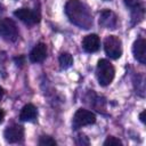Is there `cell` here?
I'll list each match as a JSON object with an SVG mask.
<instances>
[{"label": "cell", "mask_w": 146, "mask_h": 146, "mask_svg": "<svg viewBox=\"0 0 146 146\" xmlns=\"http://www.w3.org/2000/svg\"><path fill=\"white\" fill-rule=\"evenodd\" d=\"M65 14L71 23L88 30L92 25V16L87 5L80 0H68L65 5Z\"/></svg>", "instance_id": "6da1fadb"}, {"label": "cell", "mask_w": 146, "mask_h": 146, "mask_svg": "<svg viewBox=\"0 0 146 146\" xmlns=\"http://www.w3.org/2000/svg\"><path fill=\"white\" fill-rule=\"evenodd\" d=\"M114 75H115V70L113 65L107 59H99L96 68V76L99 84L103 87L108 86L113 81Z\"/></svg>", "instance_id": "7a4b0ae2"}, {"label": "cell", "mask_w": 146, "mask_h": 146, "mask_svg": "<svg viewBox=\"0 0 146 146\" xmlns=\"http://www.w3.org/2000/svg\"><path fill=\"white\" fill-rule=\"evenodd\" d=\"M104 49L106 55L112 59H117L122 55V42L116 35H108L104 40Z\"/></svg>", "instance_id": "3957f363"}, {"label": "cell", "mask_w": 146, "mask_h": 146, "mask_svg": "<svg viewBox=\"0 0 146 146\" xmlns=\"http://www.w3.org/2000/svg\"><path fill=\"white\" fill-rule=\"evenodd\" d=\"M95 122H96V115L91 111H88L84 108H79L73 116L72 128L79 129V128H82L84 125L94 124Z\"/></svg>", "instance_id": "277c9868"}, {"label": "cell", "mask_w": 146, "mask_h": 146, "mask_svg": "<svg viewBox=\"0 0 146 146\" xmlns=\"http://www.w3.org/2000/svg\"><path fill=\"white\" fill-rule=\"evenodd\" d=\"M0 36L6 41L14 42L18 38V30L15 22L10 18H3L0 21Z\"/></svg>", "instance_id": "5b68a950"}, {"label": "cell", "mask_w": 146, "mask_h": 146, "mask_svg": "<svg viewBox=\"0 0 146 146\" xmlns=\"http://www.w3.org/2000/svg\"><path fill=\"white\" fill-rule=\"evenodd\" d=\"M14 15L29 26H32L40 21V15L35 10H31L29 8H19L14 11Z\"/></svg>", "instance_id": "8992f818"}, {"label": "cell", "mask_w": 146, "mask_h": 146, "mask_svg": "<svg viewBox=\"0 0 146 146\" xmlns=\"http://www.w3.org/2000/svg\"><path fill=\"white\" fill-rule=\"evenodd\" d=\"M3 137H5L7 143H10V144L19 143L24 138V128L22 125H18V124L10 125L5 130Z\"/></svg>", "instance_id": "52a82bcc"}, {"label": "cell", "mask_w": 146, "mask_h": 146, "mask_svg": "<svg viewBox=\"0 0 146 146\" xmlns=\"http://www.w3.org/2000/svg\"><path fill=\"white\" fill-rule=\"evenodd\" d=\"M99 25L106 29H115L117 25L116 15L110 9H104L99 14Z\"/></svg>", "instance_id": "ba28073f"}, {"label": "cell", "mask_w": 146, "mask_h": 146, "mask_svg": "<svg viewBox=\"0 0 146 146\" xmlns=\"http://www.w3.org/2000/svg\"><path fill=\"white\" fill-rule=\"evenodd\" d=\"M132 54H133V57L140 64H145L146 63V41H145V39L139 38L133 42V44H132Z\"/></svg>", "instance_id": "9c48e42d"}, {"label": "cell", "mask_w": 146, "mask_h": 146, "mask_svg": "<svg viewBox=\"0 0 146 146\" xmlns=\"http://www.w3.org/2000/svg\"><path fill=\"white\" fill-rule=\"evenodd\" d=\"M82 47L87 52H96L100 47V40L97 34H88L82 40Z\"/></svg>", "instance_id": "30bf717a"}, {"label": "cell", "mask_w": 146, "mask_h": 146, "mask_svg": "<svg viewBox=\"0 0 146 146\" xmlns=\"http://www.w3.org/2000/svg\"><path fill=\"white\" fill-rule=\"evenodd\" d=\"M47 57V47L44 43H38L30 52V60L32 63H41Z\"/></svg>", "instance_id": "8fae6325"}, {"label": "cell", "mask_w": 146, "mask_h": 146, "mask_svg": "<svg viewBox=\"0 0 146 146\" xmlns=\"http://www.w3.org/2000/svg\"><path fill=\"white\" fill-rule=\"evenodd\" d=\"M36 115H38V111H36V107L33 105V104H26L22 111H21V114H19V119L22 121H34L36 119Z\"/></svg>", "instance_id": "7c38bea8"}, {"label": "cell", "mask_w": 146, "mask_h": 146, "mask_svg": "<svg viewBox=\"0 0 146 146\" xmlns=\"http://www.w3.org/2000/svg\"><path fill=\"white\" fill-rule=\"evenodd\" d=\"M58 60H59L60 67L64 68V70L71 67L72 64H73V57H72V55L68 54V52H63V54H60Z\"/></svg>", "instance_id": "4fadbf2b"}, {"label": "cell", "mask_w": 146, "mask_h": 146, "mask_svg": "<svg viewBox=\"0 0 146 146\" xmlns=\"http://www.w3.org/2000/svg\"><path fill=\"white\" fill-rule=\"evenodd\" d=\"M127 7H129L131 10L137 9L139 7H143V0H123Z\"/></svg>", "instance_id": "5bb4252c"}, {"label": "cell", "mask_w": 146, "mask_h": 146, "mask_svg": "<svg viewBox=\"0 0 146 146\" xmlns=\"http://www.w3.org/2000/svg\"><path fill=\"white\" fill-rule=\"evenodd\" d=\"M56 144H57L56 140L52 139V138L49 137V136H42V137H40V139H39V145H41V146H47V145L52 146V145H56Z\"/></svg>", "instance_id": "9a60e30c"}, {"label": "cell", "mask_w": 146, "mask_h": 146, "mask_svg": "<svg viewBox=\"0 0 146 146\" xmlns=\"http://www.w3.org/2000/svg\"><path fill=\"white\" fill-rule=\"evenodd\" d=\"M104 145L105 146H111V145H122V141L120 140V139H117V138H115V137H107V139L104 141Z\"/></svg>", "instance_id": "2e32d148"}, {"label": "cell", "mask_w": 146, "mask_h": 146, "mask_svg": "<svg viewBox=\"0 0 146 146\" xmlns=\"http://www.w3.org/2000/svg\"><path fill=\"white\" fill-rule=\"evenodd\" d=\"M76 144L78 145H89V140L84 135H80L76 139Z\"/></svg>", "instance_id": "e0dca14e"}, {"label": "cell", "mask_w": 146, "mask_h": 146, "mask_svg": "<svg viewBox=\"0 0 146 146\" xmlns=\"http://www.w3.org/2000/svg\"><path fill=\"white\" fill-rule=\"evenodd\" d=\"M145 113H146V112H145V111H143V112L139 114V119H140V121H141L143 123H145V122H146V120H145Z\"/></svg>", "instance_id": "ac0fdd59"}, {"label": "cell", "mask_w": 146, "mask_h": 146, "mask_svg": "<svg viewBox=\"0 0 146 146\" xmlns=\"http://www.w3.org/2000/svg\"><path fill=\"white\" fill-rule=\"evenodd\" d=\"M3 119H5V112H3V110L0 108V123H2Z\"/></svg>", "instance_id": "d6986e66"}, {"label": "cell", "mask_w": 146, "mask_h": 146, "mask_svg": "<svg viewBox=\"0 0 146 146\" xmlns=\"http://www.w3.org/2000/svg\"><path fill=\"white\" fill-rule=\"evenodd\" d=\"M3 94H5V91H3V89L0 87V100L2 99V97H3Z\"/></svg>", "instance_id": "ffe728a7"}, {"label": "cell", "mask_w": 146, "mask_h": 146, "mask_svg": "<svg viewBox=\"0 0 146 146\" xmlns=\"http://www.w3.org/2000/svg\"><path fill=\"white\" fill-rule=\"evenodd\" d=\"M106 1H107V0H106Z\"/></svg>", "instance_id": "44dd1931"}]
</instances>
